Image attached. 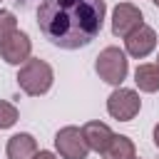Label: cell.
Listing matches in <instances>:
<instances>
[{
    "instance_id": "5bb4252c",
    "label": "cell",
    "mask_w": 159,
    "mask_h": 159,
    "mask_svg": "<svg viewBox=\"0 0 159 159\" xmlns=\"http://www.w3.org/2000/svg\"><path fill=\"white\" fill-rule=\"evenodd\" d=\"M15 27H17L15 15H12V12H7V10H0V42H2V37H5L7 32H12Z\"/></svg>"
},
{
    "instance_id": "6da1fadb",
    "label": "cell",
    "mask_w": 159,
    "mask_h": 159,
    "mask_svg": "<svg viewBox=\"0 0 159 159\" xmlns=\"http://www.w3.org/2000/svg\"><path fill=\"white\" fill-rule=\"evenodd\" d=\"M104 15V0H42L37 7V27L52 45L80 50L102 32Z\"/></svg>"
},
{
    "instance_id": "9c48e42d",
    "label": "cell",
    "mask_w": 159,
    "mask_h": 159,
    "mask_svg": "<svg viewBox=\"0 0 159 159\" xmlns=\"http://www.w3.org/2000/svg\"><path fill=\"white\" fill-rule=\"evenodd\" d=\"M82 134H84V142H87V147L92 149V152H104V147L109 144V139H112V129H109V124H104V122H97V119H92V122H87L84 127H82Z\"/></svg>"
},
{
    "instance_id": "4fadbf2b",
    "label": "cell",
    "mask_w": 159,
    "mask_h": 159,
    "mask_svg": "<svg viewBox=\"0 0 159 159\" xmlns=\"http://www.w3.org/2000/svg\"><path fill=\"white\" fill-rule=\"evenodd\" d=\"M17 122V107L12 102L0 99V129H10Z\"/></svg>"
},
{
    "instance_id": "ac0fdd59",
    "label": "cell",
    "mask_w": 159,
    "mask_h": 159,
    "mask_svg": "<svg viewBox=\"0 0 159 159\" xmlns=\"http://www.w3.org/2000/svg\"><path fill=\"white\" fill-rule=\"evenodd\" d=\"M152 2H154V5H157V7H159V0H152Z\"/></svg>"
},
{
    "instance_id": "8992f818",
    "label": "cell",
    "mask_w": 159,
    "mask_h": 159,
    "mask_svg": "<svg viewBox=\"0 0 159 159\" xmlns=\"http://www.w3.org/2000/svg\"><path fill=\"white\" fill-rule=\"evenodd\" d=\"M30 52H32V40L27 32H22L17 27L12 32H7L0 42V57L7 65H22L25 60H30Z\"/></svg>"
},
{
    "instance_id": "3957f363",
    "label": "cell",
    "mask_w": 159,
    "mask_h": 159,
    "mask_svg": "<svg viewBox=\"0 0 159 159\" xmlns=\"http://www.w3.org/2000/svg\"><path fill=\"white\" fill-rule=\"evenodd\" d=\"M94 70L97 75L107 82V84H114L119 87L124 80H127V72H129V60H127V52L119 50V47H104L99 55H97V62H94Z\"/></svg>"
},
{
    "instance_id": "7c38bea8",
    "label": "cell",
    "mask_w": 159,
    "mask_h": 159,
    "mask_svg": "<svg viewBox=\"0 0 159 159\" xmlns=\"http://www.w3.org/2000/svg\"><path fill=\"white\" fill-rule=\"evenodd\" d=\"M134 82L142 92H149V94L159 92V70H157V65H152V62L139 65L134 70Z\"/></svg>"
},
{
    "instance_id": "e0dca14e",
    "label": "cell",
    "mask_w": 159,
    "mask_h": 159,
    "mask_svg": "<svg viewBox=\"0 0 159 159\" xmlns=\"http://www.w3.org/2000/svg\"><path fill=\"white\" fill-rule=\"evenodd\" d=\"M154 65H157V70H159V55H157V62H154Z\"/></svg>"
},
{
    "instance_id": "2e32d148",
    "label": "cell",
    "mask_w": 159,
    "mask_h": 159,
    "mask_svg": "<svg viewBox=\"0 0 159 159\" xmlns=\"http://www.w3.org/2000/svg\"><path fill=\"white\" fill-rule=\"evenodd\" d=\"M154 144H157V149H159V124L154 127Z\"/></svg>"
},
{
    "instance_id": "52a82bcc",
    "label": "cell",
    "mask_w": 159,
    "mask_h": 159,
    "mask_svg": "<svg viewBox=\"0 0 159 159\" xmlns=\"http://www.w3.org/2000/svg\"><path fill=\"white\" fill-rule=\"evenodd\" d=\"M139 25H144V20H142V10L134 2H119L112 10V32L117 37H127Z\"/></svg>"
},
{
    "instance_id": "8fae6325",
    "label": "cell",
    "mask_w": 159,
    "mask_h": 159,
    "mask_svg": "<svg viewBox=\"0 0 159 159\" xmlns=\"http://www.w3.org/2000/svg\"><path fill=\"white\" fill-rule=\"evenodd\" d=\"M102 157L104 159H137V149H134V142L127 134H112Z\"/></svg>"
},
{
    "instance_id": "9a60e30c",
    "label": "cell",
    "mask_w": 159,
    "mask_h": 159,
    "mask_svg": "<svg viewBox=\"0 0 159 159\" xmlns=\"http://www.w3.org/2000/svg\"><path fill=\"white\" fill-rule=\"evenodd\" d=\"M32 159H57V157H55L52 152H47V149H42V152H37V154H35Z\"/></svg>"
},
{
    "instance_id": "7a4b0ae2",
    "label": "cell",
    "mask_w": 159,
    "mask_h": 159,
    "mask_svg": "<svg viewBox=\"0 0 159 159\" xmlns=\"http://www.w3.org/2000/svg\"><path fill=\"white\" fill-rule=\"evenodd\" d=\"M55 82V72L52 67L40 60V57H30L20 65V72H17V87L27 94V97H40L45 92H50Z\"/></svg>"
},
{
    "instance_id": "30bf717a",
    "label": "cell",
    "mask_w": 159,
    "mask_h": 159,
    "mask_svg": "<svg viewBox=\"0 0 159 159\" xmlns=\"http://www.w3.org/2000/svg\"><path fill=\"white\" fill-rule=\"evenodd\" d=\"M5 154H7V159H32V157L37 154V142H35V137L27 134V132L12 134V137L7 139Z\"/></svg>"
},
{
    "instance_id": "ba28073f",
    "label": "cell",
    "mask_w": 159,
    "mask_h": 159,
    "mask_svg": "<svg viewBox=\"0 0 159 159\" xmlns=\"http://www.w3.org/2000/svg\"><path fill=\"white\" fill-rule=\"evenodd\" d=\"M154 47H157V32H154L149 25H139L137 30H132V32L124 37V50H127V55L134 57V60L147 57Z\"/></svg>"
},
{
    "instance_id": "277c9868",
    "label": "cell",
    "mask_w": 159,
    "mask_h": 159,
    "mask_svg": "<svg viewBox=\"0 0 159 159\" xmlns=\"http://www.w3.org/2000/svg\"><path fill=\"white\" fill-rule=\"evenodd\" d=\"M139 109H142V99H139V94H137L134 89H129V87H117V89L107 97V112H109V117H114V119H119V122L134 119V117L139 114Z\"/></svg>"
},
{
    "instance_id": "5b68a950",
    "label": "cell",
    "mask_w": 159,
    "mask_h": 159,
    "mask_svg": "<svg viewBox=\"0 0 159 159\" xmlns=\"http://www.w3.org/2000/svg\"><path fill=\"white\" fill-rule=\"evenodd\" d=\"M55 149L62 159H87L89 147L80 127H62L55 134Z\"/></svg>"
}]
</instances>
